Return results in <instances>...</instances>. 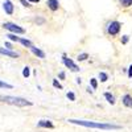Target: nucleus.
<instances>
[{
  "mask_svg": "<svg viewBox=\"0 0 132 132\" xmlns=\"http://www.w3.org/2000/svg\"><path fill=\"white\" fill-rule=\"evenodd\" d=\"M69 123L77 124V126H82L87 128H98V129H119V126L115 124H108V123H101V122H87V120H75V119H69Z\"/></svg>",
  "mask_w": 132,
  "mask_h": 132,
  "instance_id": "1",
  "label": "nucleus"
},
{
  "mask_svg": "<svg viewBox=\"0 0 132 132\" xmlns=\"http://www.w3.org/2000/svg\"><path fill=\"white\" fill-rule=\"evenodd\" d=\"M0 101L5 102L8 104H13L17 107H25V106H32V102L27 101L24 98H19V96H11V95H2Z\"/></svg>",
  "mask_w": 132,
  "mask_h": 132,
  "instance_id": "2",
  "label": "nucleus"
},
{
  "mask_svg": "<svg viewBox=\"0 0 132 132\" xmlns=\"http://www.w3.org/2000/svg\"><path fill=\"white\" fill-rule=\"evenodd\" d=\"M3 28H5L7 30L12 32V33H16V35H23V33H25V29H23L21 27H19L17 24H13V23H4Z\"/></svg>",
  "mask_w": 132,
  "mask_h": 132,
  "instance_id": "3",
  "label": "nucleus"
},
{
  "mask_svg": "<svg viewBox=\"0 0 132 132\" xmlns=\"http://www.w3.org/2000/svg\"><path fill=\"white\" fill-rule=\"evenodd\" d=\"M119 30H120V23H119V21H112V23L108 25V33L111 36L118 35Z\"/></svg>",
  "mask_w": 132,
  "mask_h": 132,
  "instance_id": "4",
  "label": "nucleus"
},
{
  "mask_svg": "<svg viewBox=\"0 0 132 132\" xmlns=\"http://www.w3.org/2000/svg\"><path fill=\"white\" fill-rule=\"evenodd\" d=\"M0 54H3V56H7V57H12V58H19V56H20L19 53L12 52V50L8 49V48H0Z\"/></svg>",
  "mask_w": 132,
  "mask_h": 132,
  "instance_id": "5",
  "label": "nucleus"
},
{
  "mask_svg": "<svg viewBox=\"0 0 132 132\" xmlns=\"http://www.w3.org/2000/svg\"><path fill=\"white\" fill-rule=\"evenodd\" d=\"M63 63H65V66H66V68H69L70 70H73V71H78L79 70V68H78V66H77L70 58H66L65 56H63Z\"/></svg>",
  "mask_w": 132,
  "mask_h": 132,
  "instance_id": "6",
  "label": "nucleus"
},
{
  "mask_svg": "<svg viewBox=\"0 0 132 132\" xmlns=\"http://www.w3.org/2000/svg\"><path fill=\"white\" fill-rule=\"evenodd\" d=\"M3 8H4L7 15H12L13 13V4H12V2H9V0H5V2L3 3Z\"/></svg>",
  "mask_w": 132,
  "mask_h": 132,
  "instance_id": "7",
  "label": "nucleus"
},
{
  "mask_svg": "<svg viewBox=\"0 0 132 132\" xmlns=\"http://www.w3.org/2000/svg\"><path fill=\"white\" fill-rule=\"evenodd\" d=\"M30 50H32V53L35 54V56H37L38 58H45V53H44L42 50H40L38 48H36V46H30Z\"/></svg>",
  "mask_w": 132,
  "mask_h": 132,
  "instance_id": "8",
  "label": "nucleus"
},
{
  "mask_svg": "<svg viewBox=\"0 0 132 132\" xmlns=\"http://www.w3.org/2000/svg\"><path fill=\"white\" fill-rule=\"evenodd\" d=\"M38 127H42V128H53V123L50 122V120H40V122L37 123Z\"/></svg>",
  "mask_w": 132,
  "mask_h": 132,
  "instance_id": "9",
  "label": "nucleus"
},
{
  "mask_svg": "<svg viewBox=\"0 0 132 132\" xmlns=\"http://www.w3.org/2000/svg\"><path fill=\"white\" fill-rule=\"evenodd\" d=\"M123 104L126 106V107H129V108H132V96L131 95H124L123 96Z\"/></svg>",
  "mask_w": 132,
  "mask_h": 132,
  "instance_id": "10",
  "label": "nucleus"
},
{
  "mask_svg": "<svg viewBox=\"0 0 132 132\" xmlns=\"http://www.w3.org/2000/svg\"><path fill=\"white\" fill-rule=\"evenodd\" d=\"M48 7L52 11H57L58 9V0H48Z\"/></svg>",
  "mask_w": 132,
  "mask_h": 132,
  "instance_id": "11",
  "label": "nucleus"
},
{
  "mask_svg": "<svg viewBox=\"0 0 132 132\" xmlns=\"http://www.w3.org/2000/svg\"><path fill=\"white\" fill-rule=\"evenodd\" d=\"M19 42L21 44V45H24V46H28V48H30L32 45H33V44L29 41V40H27V38H20L19 37Z\"/></svg>",
  "mask_w": 132,
  "mask_h": 132,
  "instance_id": "12",
  "label": "nucleus"
},
{
  "mask_svg": "<svg viewBox=\"0 0 132 132\" xmlns=\"http://www.w3.org/2000/svg\"><path fill=\"white\" fill-rule=\"evenodd\" d=\"M104 98L107 99V102H108L110 104H115V98H114V95H111L110 93H106V94H104Z\"/></svg>",
  "mask_w": 132,
  "mask_h": 132,
  "instance_id": "13",
  "label": "nucleus"
},
{
  "mask_svg": "<svg viewBox=\"0 0 132 132\" xmlns=\"http://www.w3.org/2000/svg\"><path fill=\"white\" fill-rule=\"evenodd\" d=\"M0 89H8V90H12L13 89V86L12 85H9V83H5L3 81H0Z\"/></svg>",
  "mask_w": 132,
  "mask_h": 132,
  "instance_id": "14",
  "label": "nucleus"
},
{
  "mask_svg": "<svg viewBox=\"0 0 132 132\" xmlns=\"http://www.w3.org/2000/svg\"><path fill=\"white\" fill-rule=\"evenodd\" d=\"M7 37H8L11 41H16V42H19V37H16V33H9Z\"/></svg>",
  "mask_w": 132,
  "mask_h": 132,
  "instance_id": "15",
  "label": "nucleus"
},
{
  "mask_svg": "<svg viewBox=\"0 0 132 132\" xmlns=\"http://www.w3.org/2000/svg\"><path fill=\"white\" fill-rule=\"evenodd\" d=\"M120 4L123 7H129L132 5V0H120Z\"/></svg>",
  "mask_w": 132,
  "mask_h": 132,
  "instance_id": "16",
  "label": "nucleus"
},
{
  "mask_svg": "<svg viewBox=\"0 0 132 132\" xmlns=\"http://www.w3.org/2000/svg\"><path fill=\"white\" fill-rule=\"evenodd\" d=\"M23 75L25 77V78H28V77L30 75V69L28 68V66H25V68H24V70H23Z\"/></svg>",
  "mask_w": 132,
  "mask_h": 132,
  "instance_id": "17",
  "label": "nucleus"
},
{
  "mask_svg": "<svg viewBox=\"0 0 132 132\" xmlns=\"http://www.w3.org/2000/svg\"><path fill=\"white\" fill-rule=\"evenodd\" d=\"M99 78H101V81H102V82H106L108 77H107V74H106V73H99Z\"/></svg>",
  "mask_w": 132,
  "mask_h": 132,
  "instance_id": "18",
  "label": "nucleus"
},
{
  "mask_svg": "<svg viewBox=\"0 0 132 132\" xmlns=\"http://www.w3.org/2000/svg\"><path fill=\"white\" fill-rule=\"evenodd\" d=\"M86 58H87V53H82L78 56V61H85Z\"/></svg>",
  "mask_w": 132,
  "mask_h": 132,
  "instance_id": "19",
  "label": "nucleus"
},
{
  "mask_svg": "<svg viewBox=\"0 0 132 132\" xmlns=\"http://www.w3.org/2000/svg\"><path fill=\"white\" fill-rule=\"evenodd\" d=\"M66 96H68V99H70V101H75L74 93H68V94H66Z\"/></svg>",
  "mask_w": 132,
  "mask_h": 132,
  "instance_id": "20",
  "label": "nucleus"
},
{
  "mask_svg": "<svg viewBox=\"0 0 132 132\" xmlns=\"http://www.w3.org/2000/svg\"><path fill=\"white\" fill-rule=\"evenodd\" d=\"M53 86H54V87H58V89H62V86L57 82V79H53Z\"/></svg>",
  "mask_w": 132,
  "mask_h": 132,
  "instance_id": "21",
  "label": "nucleus"
},
{
  "mask_svg": "<svg viewBox=\"0 0 132 132\" xmlns=\"http://www.w3.org/2000/svg\"><path fill=\"white\" fill-rule=\"evenodd\" d=\"M20 3L23 4L24 7H30V4H29V2H27V0H20Z\"/></svg>",
  "mask_w": 132,
  "mask_h": 132,
  "instance_id": "22",
  "label": "nucleus"
},
{
  "mask_svg": "<svg viewBox=\"0 0 132 132\" xmlns=\"http://www.w3.org/2000/svg\"><path fill=\"white\" fill-rule=\"evenodd\" d=\"M90 82H91V86H93V89H96V86H98V83H96V81H95V79L93 78V79H91Z\"/></svg>",
  "mask_w": 132,
  "mask_h": 132,
  "instance_id": "23",
  "label": "nucleus"
},
{
  "mask_svg": "<svg viewBox=\"0 0 132 132\" xmlns=\"http://www.w3.org/2000/svg\"><path fill=\"white\" fill-rule=\"evenodd\" d=\"M128 77H129V78H132V65L128 68Z\"/></svg>",
  "mask_w": 132,
  "mask_h": 132,
  "instance_id": "24",
  "label": "nucleus"
},
{
  "mask_svg": "<svg viewBox=\"0 0 132 132\" xmlns=\"http://www.w3.org/2000/svg\"><path fill=\"white\" fill-rule=\"evenodd\" d=\"M127 41H128V36H123V42L126 44Z\"/></svg>",
  "mask_w": 132,
  "mask_h": 132,
  "instance_id": "25",
  "label": "nucleus"
},
{
  "mask_svg": "<svg viewBox=\"0 0 132 132\" xmlns=\"http://www.w3.org/2000/svg\"><path fill=\"white\" fill-rule=\"evenodd\" d=\"M60 78H62V79L65 78V73H63V71H62V73H60Z\"/></svg>",
  "mask_w": 132,
  "mask_h": 132,
  "instance_id": "26",
  "label": "nucleus"
},
{
  "mask_svg": "<svg viewBox=\"0 0 132 132\" xmlns=\"http://www.w3.org/2000/svg\"><path fill=\"white\" fill-rule=\"evenodd\" d=\"M5 46H7L8 49H11V44H9V42H5Z\"/></svg>",
  "mask_w": 132,
  "mask_h": 132,
  "instance_id": "27",
  "label": "nucleus"
},
{
  "mask_svg": "<svg viewBox=\"0 0 132 132\" xmlns=\"http://www.w3.org/2000/svg\"><path fill=\"white\" fill-rule=\"evenodd\" d=\"M29 2H30V3H38L40 0H29Z\"/></svg>",
  "mask_w": 132,
  "mask_h": 132,
  "instance_id": "28",
  "label": "nucleus"
}]
</instances>
